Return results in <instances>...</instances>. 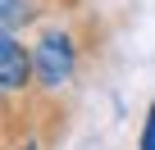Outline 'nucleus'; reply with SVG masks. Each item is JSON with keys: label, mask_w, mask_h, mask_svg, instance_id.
I'll list each match as a JSON object with an SVG mask.
<instances>
[{"label": "nucleus", "mask_w": 155, "mask_h": 150, "mask_svg": "<svg viewBox=\"0 0 155 150\" xmlns=\"http://www.w3.org/2000/svg\"><path fill=\"white\" fill-rule=\"evenodd\" d=\"M32 64H37V82L46 91H59L68 78H73V68H78V46L64 27H46L41 41L32 46Z\"/></svg>", "instance_id": "nucleus-1"}, {"label": "nucleus", "mask_w": 155, "mask_h": 150, "mask_svg": "<svg viewBox=\"0 0 155 150\" xmlns=\"http://www.w3.org/2000/svg\"><path fill=\"white\" fill-rule=\"evenodd\" d=\"M32 73H37L32 50H23L14 32H5V41H0V87H5V100H18L28 91Z\"/></svg>", "instance_id": "nucleus-2"}, {"label": "nucleus", "mask_w": 155, "mask_h": 150, "mask_svg": "<svg viewBox=\"0 0 155 150\" xmlns=\"http://www.w3.org/2000/svg\"><path fill=\"white\" fill-rule=\"evenodd\" d=\"M0 9H5V32L28 27V23H37V14H41L37 0H0Z\"/></svg>", "instance_id": "nucleus-3"}, {"label": "nucleus", "mask_w": 155, "mask_h": 150, "mask_svg": "<svg viewBox=\"0 0 155 150\" xmlns=\"http://www.w3.org/2000/svg\"><path fill=\"white\" fill-rule=\"evenodd\" d=\"M146 150H155V105H150V118H146V136H141Z\"/></svg>", "instance_id": "nucleus-4"}]
</instances>
